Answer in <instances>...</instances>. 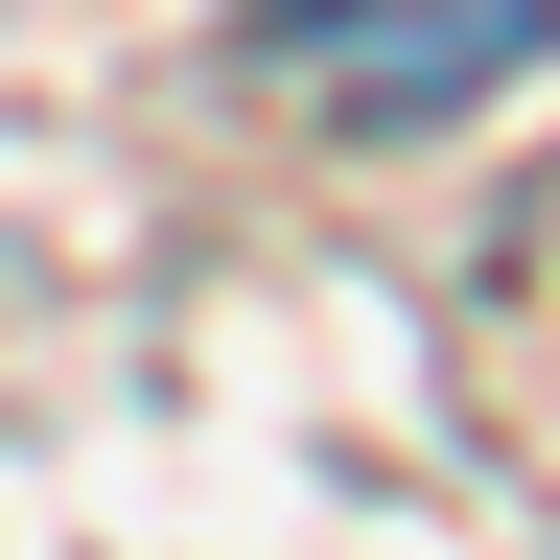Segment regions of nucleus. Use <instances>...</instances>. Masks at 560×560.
Segmentation results:
<instances>
[{
  "mask_svg": "<svg viewBox=\"0 0 560 560\" xmlns=\"http://www.w3.org/2000/svg\"><path fill=\"white\" fill-rule=\"evenodd\" d=\"M537 47H560V0H257V70L304 117H350V140L467 117L490 70H537Z\"/></svg>",
  "mask_w": 560,
  "mask_h": 560,
  "instance_id": "nucleus-1",
  "label": "nucleus"
}]
</instances>
